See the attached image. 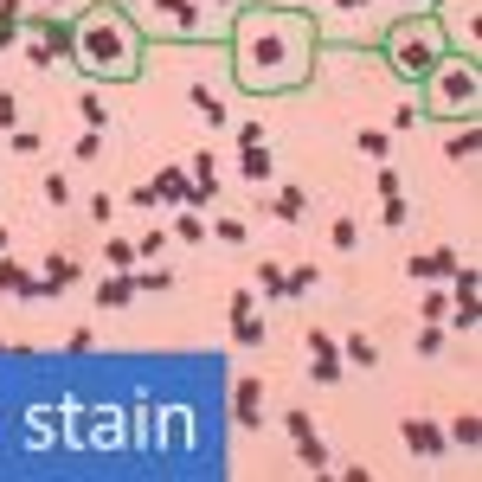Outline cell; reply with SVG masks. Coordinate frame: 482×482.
Wrapping results in <instances>:
<instances>
[{
    "instance_id": "obj_17",
    "label": "cell",
    "mask_w": 482,
    "mask_h": 482,
    "mask_svg": "<svg viewBox=\"0 0 482 482\" xmlns=\"http://www.w3.org/2000/svg\"><path fill=\"white\" fill-rule=\"evenodd\" d=\"M168 232H174V245H206V232H213V226H206V213H193V206H180V219H174Z\"/></svg>"
},
{
    "instance_id": "obj_4",
    "label": "cell",
    "mask_w": 482,
    "mask_h": 482,
    "mask_svg": "<svg viewBox=\"0 0 482 482\" xmlns=\"http://www.w3.org/2000/svg\"><path fill=\"white\" fill-rule=\"evenodd\" d=\"M425 84H431V110L476 116V97H482V84H476V64H457V58H444V64H438V72H431Z\"/></svg>"
},
{
    "instance_id": "obj_14",
    "label": "cell",
    "mask_w": 482,
    "mask_h": 482,
    "mask_svg": "<svg viewBox=\"0 0 482 482\" xmlns=\"http://www.w3.org/2000/svg\"><path fill=\"white\" fill-rule=\"evenodd\" d=\"M135 303V277H122V270H110V277L97 284V309H129Z\"/></svg>"
},
{
    "instance_id": "obj_44",
    "label": "cell",
    "mask_w": 482,
    "mask_h": 482,
    "mask_svg": "<svg viewBox=\"0 0 482 482\" xmlns=\"http://www.w3.org/2000/svg\"><path fill=\"white\" fill-rule=\"evenodd\" d=\"M284 425H290V438H309V431H315L309 411H284Z\"/></svg>"
},
{
    "instance_id": "obj_18",
    "label": "cell",
    "mask_w": 482,
    "mask_h": 482,
    "mask_svg": "<svg viewBox=\"0 0 482 482\" xmlns=\"http://www.w3.org/2000/svg\"><path fill=\"white\" fill-rule=\"evenodd\" d=\"M315 284H322V270H315V264H296V270H284V303H303Z\"/></svg>"
},
{
    "instance_id": "obj_30",
    "label": "cell",
    "mask_w": 482,
    "mask_h": 482,
    "mask_svg": "<svg viewBox=\"0 0 482 482\" xmlns=\"http://www.w3.org/2000/svg\"><path fill=\"white\" fill-rule=\"evenodd\" d=\"M296 457H303L309 469H328V444H322L315 431H309V438H296Z\"/></svg>"
},
{
    "instance_id": "obj_41",
    "label": "cell",
    "mask_w": 482,
    "mask_h": 482,
    "mask_svg": "<svg viewBox=\"0 0 482 482\" xmlns=\"http://www.w3.org/2000/svg\"><path fill=\"white\" fill-rule=\"evenodd\" d=\"M45 199H52V206H72V180H64V174H45Z\"/></svg>"
},
{
    "instance_id": "obj_36",
    "label": "cell",
    "mask_w": 482,
    "mask_h": 482,
    "mask_svg": "<svg viewBox=\"0 0 482 482\" xmlns=\"http://www.w3.org/2000/svg\"><path fill=\"white\" fill-rule=\"evenodd\" d=\"M232 142H238V149H264L270 135H264V122H238V129H232Z\"/></svg>"
},
{
    "instance_id": "obj_1",
    "label": "cell",
    "mask_w": 482,
    "mask_h": 482,
    "mask_svg": "<svg viewBox=\"0 0 482 482\" xmlns=\"http://www.w3.org/2000/svg\"><path fill=\"white\" fill-rule=\"evenodd\" d=\"M232 72L245 91H296L315 72V20L296 7H238Z\"/></svg>"
},
{
    "instance_id": "obj_39",
    "label": "cell",
    "mask_w": 482,
    "mask_h": 482,
    "mask_svg": "<svg viewBox=\"0 0 482 482\" xmlns=\"http://www.w3.org/2000/svg\"><path fill=\"white\" fill-rule=\"evenodd\" d=\"M0 129H7V135L20 129V97L14 91H0Z\"/></svg>"
},
{
    "instance_id": "obj_29",
    "label": "cell",
    "mask_w": 482,
    "mask_h": 482,
    "mask_svg": "<svg viewBox=\"0 0 482 482\" xmlns=\"http://www.w3.org/2000/svg\"><path fill=\"white\" fill-rule=\"evenodd\" d=\"M419 315H425V322H444V315H450V290H438V284H431V290H425V303H419Z\"/></svg>"
},
{
    "instance_id": "obj_9",
    "label": "cell",
    "mask_w": 482,
    "mask_h": 482,
    "mask_svg": "<svg viewBox=\"0 0 482 482\" xmlns=\"http://www.w3.org/2000/svg\"><path fill=\"white\" fill-rule=\"evenodd\" d=\"M84 277V264L72 257V251H52L45 264H39V284H45V296H58V290H72Z\"/></svg>"
},
{
    "instance_id": "obj_19",
    "label": "cell",
    "mask_w": 482,
    "mask_h": 482,
    "mask_svg": "<svg viewBox=\"0 0 482 482\" xmlns=\"http://www.w3.org/2000/svg\"><path fill=\"white\" fill-rule=\"evenodd\" d=\"M187 103H193V110H199L206 122H213V129H226V122H232V110H226V103H219L213 91H206V84H193V91H187Z\"/></svg>"
},
{
    "instance_id": "obj_22",
    "label": "cell",
    "mask_w": 482,
    "mask_h": 482,
    "mask_svg": "<svg viewBox=\"0 0 482 482\" xmlns=\"http://www.w3.org/2000/svg\"><path fill=\"white\" fill-rule=\"evenodd\" d=\"M457 450H476L482 444V419H476V411H457V419H450V431H444Z\"/></svg>"
},
{
    "instance_id": "obj_27",
    "label": "cell",
    "mask_w": 482,
    "mask_h": 482,
    "mask_svg": "<svg viewBox=\"0 0 482 482\" xmlns=\"http://www.w3.org/2000/svg\"><path fill=\"white\" fill-rule=\"evenodd\" d=\"M168 245H174V232H168V226H149L142 238H135V251H142V257H161Z\"/></svg>"
},
{
    "instance_id": "obj_15",
    "label": "cell",
    "mask_w": 482,
    "mask_h": 482,
    "mask_svg": "<svg viewBox=\"0 0 482 482\" xmlns=\"http://www.w3.org/2000/svg\"><path fill=\"white\" fill-rule=\"evenodd\" d=\"M270 213H277L284 226H303V219H309V193H303V187H277V199H270Z\"/></svg>"
},
{
    "instance_id": "obj_48",
    "label": "cell",
    "mask_w": 482,
    "mask_h": 482,
    "mask_svg": "<svg viewBox=\"0 0 482 482\" xmlns=\"http://www.w3.org/2000/svg\"><path fill=\"white\" fill-rule=\"evenodd\" d=\"M328 7H334V14H367L373 0H328Z\"/></svg>"
},
{
    "instance_id": "obj_11",
    "label": "cell",
    "mask_w": 482,
    "mask_h": 482,
    "mask_svg": "<svg viewBox=\"0 0 482 482\" xmlns=\"http://www.w3.org/2000/svg\"><path fill=\"white\" fill-rule=\"evenodd\" d=\"M232 419L238 425H264V386L257 380H238L232 386Z\"/></svg>"
},
{
    "instance_id": "obj_50",
    "label": "cell",
    "mask_w": 482,
    "mask_h": 482,
    "mask_svg": "<svg viewBox=\"0 0 482 482\" xmlns=\"http://www.w3.org/2000/svg\"><path fill=\"white\" fill-rule=\"evenodd\" d=\"M0 251H7V226H0Z\"/></svg>"
},
{
    "instance_id": "obj_6",
    "label": "cell",
    "mask_w": 482,
    "mask_h": 482,
    "mask_svg": "<svg viewBox=\"0 0 482 482\" xmlns=\"http://www.w3.org/2000/svg\"><path fill=\"white\" fill-rule=\"evenodd\" d=\"M457 264H463V257H457L450 245H438V251H419V257H405V277H419V284H444Z\"/></svg>"
},
{
    "instance_id": "obj_13",
    "label": "cell",
    "mask_w": 482,
    "mask_h": 482,
    "mask_svg": "<svg viewBox=\"0 0 482 482\" xmlns=\"http://www.w3.org/2000/svg\"><path fill=\"white\" fill-rule=\"evenodd\" d=\"M26 39V0H0V52H14Z\"/></svg>"
},
{
    "instance_id": "obj_28",
    "label": "cell",
    "mask_w": 482,
    "mask_h": 482,
    "mask_svg": "<svg viewBox=\"0 0 482 482\" xmlns=\"http://www.w3.org/2000/svg\"><path fill=\"white\" fill-rule=\"evenodd\" d=\"M341 373H348V367H341L334 354H315V361H309V380H315V386H334Z\"/></svg>"
},
{
    "instance_id": "obj_16",
    "label": "cell",
    "mask_w": 482,
    "mask_h": 482,
    "mask_svg": "<svg viewBox=\"0 0 482 482\" xmlns=\"http://www.w3.org/2000/svg\"><path fill=\"white\" fill-rule=\"evenodd\" d=\"M232 341L238 348H264V315L257 309H232Z\"/></svg>"
},
{
    "instance_id": "obj_20",
    "label": "cell",
    "mask_w": 482,
    "mask_h": 482,
    "mask_svg": "<svg viewBox=\"0 0 482 482\" xmlns=\"http://www.w3.org/2000/svg\"><path fill=\"white\" fill-rule=\"evenodd\" d=\"M334 348H341V367H373L380 361V348L367 334H348V341H334Z\"/></svg>"
},
{
    "instance_id": "obj_25",
    "label": "cell",
    "mask_w": 482,
    "mask_h": 482,
    "mask_svg": "<svg viewBox=\"0 0 482 482\" xmlns=\"http://www.w3.org/2000/svg\"><path fill=\"white\" fill-rule=\"evenodd\" d=\"M129 277H135V296H161V290L174 284V277H168V270H161V264H155V270H142V264H135V270H129Z\"/></svg>"
},
{
    "instance_id": "obj_49",
    "label": "cell",
    "mask_w": 482,
    "mask_h": 482,
    "mask_svg": "<svg viewBox=\"0 0 482 482\" xmlns=\"http://www.w3.org/2000/svg\"><path fill=\"white\" fill-rule=\"evenodd\" d=\"M213 7H232V14H238V7H245V0H213Z\"/></svg>"
},
{
    "instance_id": "obj_8",
    "label": "cell",
    "mask_w": 482,
    "mask_h": 482,
    "mask_svg": "<svg viewBox=\"0 0 482 482\" xmlns=\"http://www.w3.org/2000/svg\"><path fill=\"white\" fill-rule=\"evenodd\" d=\"M0 290H7V296H26V303H45V284L33 277L20 257H7V251H0Z\"/></svg>"
},
{
    "instance_id": "obj_38",
    "label": "cell",
    "mask_w": 482,
    "mask_h": 482,
    "mask_svg": "<svg viewBox=\"0 0 482 482\" xmlns=\"http://www.w3.org/2000/svg\"><path fill=\"white\" fill-rule=\"evenodd\" d=\"M213 238L219 245H245V219H213Z\"/></svg>"
},
{
    "instance_id": "obj_33",
    "label": "cell",
    "mask_w": 482,
    "mask_h": 482,
    "mask_svg": "<svg viewBox=\"0 0 482 482\" xmlns=\"http://www.w3.org/2000/svg\"><path fill=\"white\" fill-rule=\"evenodd\" d=\"M380 219H386V226H405V219H411V199H405V193L380 199Z\"/></svg>"
},
{
    "instance_id": "obj_10",
    "label": "cell",
    "mask_w": 482,
    "mask_h": 482,
    "mask_svg": "<svg viewBox=\"0 0 482 482\" xmlns=\"http://www.w3.org/2000/svg\"><path fill=\"white\" fill-rule=\"evenodd\" d=\"M238 180H245V187H270V180H277L270 142H264V149H238Z\"/></svg>"
},
{
    "instance_id": "obj_2",
    "label": "cell",
    "mask_w": 482,
    "mask_h": 482,
    "mask_svg": "<svg viewBox=\"0 0 482 482\" xmlns=\"http://www.w3.org/2000/svg\"><path fill=\"white\" fill-rule=\"evenodd\" d=\"M72 64L84 78H97V84H129L135 72H142V33L129 26L122 7H91V14H78Z\"/></svg>"
},
{
    "instance_id": "obj_42",
    "label": "cell",
    "mask_w": 482,
    "mask_h": 482,
    "mask_svg": "<svg viewBox=\"0 0 482 482\" xmlns=\"http://www.w3.org/2000/svg\"><path fill=\"white\" fill-rule=\"evenodd\" d=\"M392 193H405V180H399V168L380 161V199H392Z\"/></svg>"
},
{
    "instance_id": "obj_40",
    "label": "cell",
    "mask_w": 482,
    "mask_h": 482,
    "mask_svg": "<svg viewBox=\"0 0 482 482\" xmlns=\"http://www.w3.org/2000/svg\"><path fill=\"white\" fill-rule=\"evenodd\" d=\"M129 206H142V213H155V206H161V193H155V180H142V187H129Z\"/></svg>"
},
{
    "instance_id": "obj_26",
    "label": "cell",
    "mask_w": 482,
    "mask_h": 482,
    "mask_svg": "<svg viewBox=\"0 0 482 482\" xmlns=\"http://www.w3.org/2000/svg\"><path fill=\"white\" fill-rule=\"evenodd\" d=\"M328 245H334V251H354V245H361V219H348V213H341V219L328 226Z\"/></svg>"
},
{
    "instance_id": "obj_12",
    "label": "cell",
    "mask_w": 482,
    "mask_h": 482,
    "mask_svg": "<svg viewBox=\"0 0 482 482\" xmlns=\"http://www.w3.org/2000/svg\"><path fill=\"white\" fill-rule=\"evenodd\" d=\"M187 174H193V187H199L206 206H219V161L213 155H187Z\"/></svg>"
},
{
    "instance_id": "obj_23",
    "label": "cell",
    "mask_w": 482,
    "mask_h": 482,
    "mask_svg": "<svg viewBox=\"0 0 482 482\" xmlns=\"http://www.w3.org/2000/svg\"><path fill=\"white\" fill-rule=\"evenodd\" d=\"M354 155L386 161V155H392V135H386V129H361V135H354Z\"/></svg>"
},
{
    "instance_id": "obj_52",
    "label": "cell",
    "mask_w": 482,
    "mask_h": 482,
    "mask_svg": "<svg viewBox=\"0 0 482 482\" xmlns=\"http://www.w3.org/2000/svg\"><path fill=\"white\" fill-rule=\"evenodd\" d=\"M52 7H58V0H52Z\"/></svg>"
},
{
    "instance_id": "obj_46",
    "label": "cell",
    "mask_w": 482,
    "mask_h": 482,
    "mask_svg": "<svg viewBox=\"0 0 482 482\" xmlns=\"http://www.w3.org/2000/svg\"><path fill=\"white\" fill-rule=\"evenodd\" d=\"M110 213H122V206H116V199H110V193H97V199H91V219H97V226H103V219H110Z\"/></svg>"
},
{
    "instance_id": "obj_37",
    "label": "cell",
    "mask_w": 482,
    "mask_h": 482,
    "mask_svg": "<svg viewBox=\"0 0 482 482\" xmlns=\"http://www.w3.org/2000/svg\"><path fill=\"white\" fill-rule=\"evenodd\" d=\"M78 161H103V129H84L78 135Z\"/></svg>"
},
{
    "instance_id": "obj_5",
    "label": "cell",
    "mask_w": 482,
    "mask_h": 482,
    "mask_svg": "<svg viewBox=\"0 0 482 482\" xmlns=\"http://www.w3.org/2000/svg\"><path fill=\"white\" fill-rule=\"evenodd\" d=\"M149 14L168 20L180 39H199L206 33V7H199V0H149Z\"/></svg>"
},
{
    "instance_id": "obj_31",
    "label": "cell",
    "mask_w": 482,
    "mask_h": 482,
    "mask_svg": "<svg viewBox=\"0 0 482 482\" xmlns=\"http://www.w3.org/2000/svg\"><path fill=\"white\" fill-rule=\"evenodd\" d=\"M257 284H264V296H277V303H284V270L270 264V257H257Z\"/></svg>"
},
{
    "instance_id": "obj_7",
    "label": "cell",
    "mask_w": 482,
    "mask_h": 482,
    "mask_svg": "<svg viewBox=\"0 0 482 482\" xmlns=\"http://www.w3.org/2000/svg\"><path fill=\"white\" fill-rule=\"evenodd\" d=\"M399 431H405V444H411V450H419V457H425V463H438V457H444V450H450V438H444V431H438V425H431V419H419V411H411V419H405V425H399Z\"/></svg>"
},
{
    "instance_id": "obj_47",
    "label": "cell",
    "mask_w": 482,
    "mask_h": 482,
    "mask_svg": "<svg viewBox=\"0 0 482 482\" xmlns=\"http://www.w3.org/2000/svg\"><path fill=\"white\" fill-rule=\"evenodd\" d=\"M14 155H39V135L33 129H14Z\"/></svg>"
},
{
    "instance_id": "obj_3",
    "label": "cell",
    "mask_w": 482,
    "mask_h": 482,
    "mask_svg": "<svg viewBox=\"0 0 482 482\" xmlns=\"http://www.w3.org/2000/svg\"><path fill=\"white\" fill-rule=\"evenodd\" d=\"M444 58H450V52H444V39H438V26H431V20H419V26L405 20V26H392V33H386V64H392L399 78H411V84H425Z\"/></svg>"
},
{
    "instance_id": "obj_24",
    "label": "cell",
    "mask_w": 482,
    "mask_h": 482,
    "mask_svg": "<svg viewBox=\"0 0 482 482\" xmlns=\"http://www.w3.org/2000/svg\"><path fill=\"white\" fill-rule=\"evenodd\" d=\"M476 142H482V135H476V116H463V129L444 142V155H450V161H469V155H476Z\"/></svg>"
},
{
    "instance_id": "obj_35",
    "label": "cell",
    "mask_w": 482,
    "mask_h": 482,
    "mask_svg": "<svg viewBox=\"0 0 482 482\" xmlns=\"http://www.w3.org/2000/svg\"><path fill=\"white\" fill-rule=\"evenodd\" d=\"M78 116H84V129H103V122H110L103 97H78Z\"/></svg>"
},
{
    "instance_id": "obj_45",
    "label": "cell",
    "mask_w": 482,
    "mask_h": 482,
    "mask_svg": "<svg viewBox=\"0 0 482 482\" xmlns=\"http://www.w3.org/2000/svg\"><path fill=\"white\" fill-rule=\"evenodd\" d=\"M419 122H425V110H411V103L392 110V129H419Z\"/></svg>"
},
{
    "instance_id": "obj_43",
    "label": "cell",
    "mask_w": 482,
    "mask_h": 482,
    "mask_svg": "<svg viewBox=\"0 0 482 482\" xmlns=\"http://www.w3.org/2000/svg\"><path fill=\"white\" fill-rule=\"evenodd\" d=\"M309 354H334V361H341V348H334V334H322V328H309Z\"/></svg>"
},
{
    "instance_id": "obj_21",
    "label": "cell",
    "mask_w": 482,
    "mask_h": 482,
    "mask_svg": "<svg viewBox=\"0 0 482 482\" xmlns=\"http://www.w3.org/2000/svg\"><path fill=\"white\" fill-rule=\"evenodd\" d=\"M103 264H110V270H122V277H129V270L142 264V251H135V238H103Z\"/></svg>"
},
{
    "instance_id": "obj_51",
    "label": "cell",
    "mask_w": 482,
    "mask_h": 482,
    "mask_svg": "<svg viewBox=\"0 0 482 482\" xmlns=\"http://www.w3.org/2000/svg\"><path fill=\"white\" fill-rule=\"evenodd\" d=\"M405 7H419V0H405Z\"/></svg>"
},
{
    "instance_id": "obj_34",
    "label": "cell",
    "mask_w": 482,
    "mask_h": 482,
    "mask_svg": "<svg viewBox=\"0 0 482 482\" xmlns=\"http://www.w3.org/2000/svg\"><path fill=\"white\" fill-rule=\"evenodd\" d=\"M419 354H425V361L444 354V322H425V328H419Z\"/></svg>"
},
{
    "instance_id": "obj_32",
    "label": "cell",
    "mask_w": 482,
    "mask_h": 482,
    "mask_svg": "<svg viewBox=\"0 0 482 482\" xmlns=\"http://www.w3.org/2000/svg\"><path fill=\"white\" fill-rule=\"evenodd\" d=\"M444 322H450L457 334H469V328L482 322V309H476V303H450V315H444Z\"/></svg>"
}]
</instances>
